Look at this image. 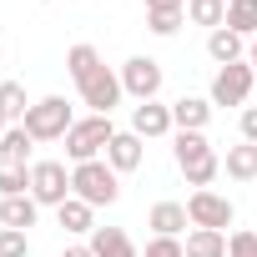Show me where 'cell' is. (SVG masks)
<instances>
[{"instance_id": "1", "label": "cell", "mask_w": 257, "mask_h": 257, "mask_svg": "<svg viewBox=\"0 0 257 257\" xmlns=\"http://www.w3.org/2000/svg\"><path fill=\"white\" fill-rule=\"evenodd\" d=\"M71 197H81L91 207H111L121 197V177L111 172L106 157L101 162H81V167H71Z\"/></svg>"}, {"instance_id": "2", "label": "cell", "mask_w": 257, "mask_h": 257, "mask_svg": "<svg viewBox=\"0 0 257 257\" xmlns=\"http://www.w3.org/2000/svg\"><path fill=\"white\" fill-rule=\"evenodd\" d=\"M26 132H31V142H66V132L76 126V116H71V101L66 96H41L31 111H26Z\"/></svg>"}, {"instance_id": "3", "label": "cell", "mask_w": 257, "mask_h": 257, "mask_svg": "<svg viewBox=\"0 0 257 257\" xmlns=\"http://www.w3.org/2000/svg\"><path fill=\"white\" fill-rule=\"evenodd\" d=\"M111 137H116L111 116H81L71 132H66V157H71L76 167H81V162H101L106 147H111Z\"/></svg>"}, {"instance_id": "4", "label": "cell", "mask_w": 257, "mask_h": 257, "mask_svg": "<svg viewBox=\"0 0 257 257\" xmlns=\"http://www.w3.org/2000/svg\"><path fill=\"white\" fill-rule=\"evenodd\" d=\"M252 86H257V71H252L247 61H232V66H217L207 101H212V106H247Z\"/></svg>"}, {"instance_id": "5", "label": "cell", "mask_w": 257, "mask_h": 257, "mask_svg": "<svg viewBox=\"0 0 257 257\" xmlns=\"http://www.w3.org/2000/svg\"><path fill=\"white\" fill-rule=\"evenodd\" d=\"M116 76H121V91L132 101H157L162 96V81H167L162 76V61H152V56H132Z\"/></svg>"}, {"instance_id": "6", "label": "cell", "mask_w": 257, "mask_h": 257, "mask_svg": "<svg viewBox=\"0 0 257 257\" xmlns=\"http://www.w3.org/2000/svg\"><path fill=\"white\" fill-rule=\"evenodd\" d=\"M31 197L41 207L71 202V172H66V162H31Z\"/></svg>"}, {"instance_id": "7", "label": "cell", "mask_w": 257, "mask_h": 257, "mask_svg": "<svg viewBox=\"0 0 257 257\" xmlns=\"http://www.w3.org/2000/svg\"><path fill=\"white\" fill-rule=\"evenodd\" d=\"M187 217H192V227H212V232H227V227H232V217H237V207H232L222 192L202 187V192H192V197H187Z\"/></svg>"}, {"instance_id": "8", "label": "cell", "mask_w": 257, "mask_h": 257, "mask_svg": "<svg viewBox=\"0 0 257 257\" xmlns=\"http://www.w3.org/2000/svg\"><path fill=\"white\" fill-rule=\"evenodd\" d=\"M76 91H81V101L91 106V116H111V111L121 106V96H126V91H121V76H116V71H106V66H101L96 76H86Z\"/></svg>"}, {"instance_id": "9", "label": "cell", "mask_w": 257, "mask_h": 257, "mask_svg": "<svg viewBox=\"0 0 257 257\" xmlns=\"http://www.w3.org/2000/svg\"><path fill=\"white\" fill-rule=\"evenodd\" d=\"M132 132H137L142 142L172 137V132H177V126H172V106H162V101H137V106H132Z\"/></svg>"}, {"instance_id": "10", "label": "cell", "mask_w": 257, "mask_h": 257, "mask_svg": "<svg viewBox=\"0 0 257 257\" xmlns=\"http://www.w3.org/2000/svg\"><path fill=\"white\" fill-rule=\"evenodd\" d=\"M142 157H147V152H142V137H137V132H116V137H111V147H106V162H111V172H116V177L137 172V167H142Z\"/></svg>"}, {"instance_id": "11", "label": "cell", "mask_w": 257, "mask_h": 257, "mask_svg": "<svg viewBox=\"0 0 257 257\" xmlns=\"http://www.w3.org/2000/svg\"><path fill=\"white\" fill-rule=\"evenodd\" d=\"M212 121V101L207 96H177L172 101V126L177 132H207Z\"/></svg>"}, {"instance_id": "12", "label": "cell", "mask_w": 257, "mask_h": 257, "mask_svg": "<svg viewBox=\"0 0 257 257\" xmlns=\"http://www.w3.org/2000/svg\"><path fill=\"white\" fill-rule=\"evenodd\" d=\"M172 157H177V167H182V172H192V167L212 162L217 152H212L207 132H177V142H172Z\"/></svg>"}, {"instance_id": "13", "label": "cell", "mask_w": 257, "mask_h": 257, "mask_svg": "<svg viewBox=\"0 0 257 257\" xmlns=\"http://www.w3.org/2000/svg\"><path fill=\"white\" fill-rule=\"evenodd\" d=\"M147 227H152L157 237H182V232L192 227L187 202H157V207H152V217H147Z\"/></svg>"}, {"instance_id": "14", "label": "cell", "mask_w": 257, "mask_h": 257, "mask_svg": "<svg viewBox=\"0 0 257 257\" xmlns=\"http://www.w3.org/2000/svg\"><path fill=\"white\" fill-rule=\"evenodd\" d=\"M86 247H91L96 257H142V252H137V242L126 237L121 227H96V232L86 237Z\"/></svg>"}, {"instance_id": "15", "label": "cell", "mask_w": 257, "mask_h": 257, "mask_svg": "<svg viewBox=\"0 0 257 257\" xmlns=\"http://www.w3.org/2000/svg\"><path fill=\"white\" fill-rule=\"evenodd\" d=\"M36 217H41V202L26 192V197H0V227H16V232H26V227H36Z\"/></svg>"}, {"instance_id": "16", "label": "cell", "mask_w": 257, "mask_h": 257, "mask_svg": "<svg viewBox=\"0 0 257 257\" xmlns=\"http://www.w3.org/2000/svg\"><path fill=\"white\" fill-rule=\"evenodd\" d=\"M56 222H61L66 232H76V237H91V232H96V207L81 202V197H71V202L56 207Z\"/></svg>"}, {"instance_id": "17", "label": "cell", "mask_w": 257, "mask_h": 257, "mask_svg": "<svg viewBox=\"0 0 257 257\" xmlns=\"http://www.w3.org/2000/svg\"><path fill=\"white\" fill-rule=\"evenodd\" d=\"M207 56H212L217 66H232V61H247V46H242V36H237V31H227V26H222V31H212V36H207Z\"/></svg>"}, {"instance_id": "18", "label": "cell", "mask_w": 257, "mask_h": 257, "mask_svg": "<svg viewBox=\"0 0 257 257\" xmlns=\"http://www.w3.org/2000/svg\"><path fill=\"white\" fill-rule=\"evenodd\" d=\"M31 132L26 126H11L6 137H0V167H31Z\"/></svg>"}, {"instance_id": "19", "label": "cell", "mask_w": 257, "mask_h": 257, "mask_svg": "<svg viewBox=\"0 0 257 257\" xmlns=\"http://www.w3.org/2000/svg\"><path fill=\"white\" fill-rule=\"evenodd\" d=\"M182 247H187V257H227V232H212V227H192Z\"/></svg>"}, {"instance_id": "20", "label": "cell", "mask_w": 257, "mask_h": 257, "mask_svg": "<svg viewBox=\"0 0 257 257\" xmlns=\"http://www.w3.org/2000/svg\"><path fill=\"white\" fill-rule=\"evenodd\" d=\"M187 21L192 26H207V36L222 31L227 26V0H187Z\"/></svg>"}, {"instance_id": "21", "label": "cell", "mask_w": 257, "mask_h": 257, "mask_svg": "<svg viewBox=\"0 0 257 257\" xmlns=\"http://www.w3.org/2000/svg\"><path fill=\"white\" fill-rule=\"evenodd\" d=\"M31 106H36V101H26V86H21V81H0V116H6L11 126H21Z\"/></svg>"}, {"instance_id": "22", "label": "cell", "mask_w": 257, "mask_h": 257, "mask_svg": "<svg viewBox=\"0 0 257 257\" xmlns=\"http://www.w3.org/2000/svg\"><path fill=\"white\" fill-rule=\"evenodd\" d=\"M101 66H106V61H101V51H96V46H71V51H66V71H71V81H76V86H81L86 76H96Z\"/></svg>"}, {"instance_id": "23", "label": "cell", "mask_w": 257, "mask_h": 257, "mask_svg": "<svg viewBox=\"0 0 257 257\" xmlns=\"http://www.w3.org/2000/svg\"><path fill=\"white\" fill-rule=\"evenodd\" d=\"M222 167H227L232 182H252V177H257V147H252V142L227 147V162H222Z\"/></svg>"}, {"instance_id": "24", "label": "cell", "mask_w": 257, "mask_h": 257, "mask_svg": "<svg viewBox=\"0 0 257 257\" xmlns=\"http://www.w3.org/2000/svg\"><path fill=\"white\" fill-rule=\"evenodd\" d=\"M227 31H237L242 41H257V0H227Z\"/></svg>"}, {"instance_id": "25", "label": "cell", "mask_w": 257, "mask_h": 257, "mask_svg": "<svg viewBox=\"0 0 257 257\" xmlns=\"http://www.w3.org/2000/svg\"><path fill=\"white\" fill-rule=\"evenodd\" d=\"M31 192V167H0V197H26Z\"/></svg>"}, {"instance_id": "26", "label": "cell", "mask_w": 257, "mask_h": 257, "mask_svg": "<svg viewBox=\"0 0 257 257\" xmlns=\"http://www.w3.org/2000/svg\"><path fill=\"white\" fill-rule=\"evenodd\" d=\"M187 21V11H147V31L152 36H177Z\"/></svg>"}, {"instance_id": "27", "label": "cell", "mask_w": 257, "mask_h": 257, "mask_svg": "<svg viewBox=\"0 0 257 257\" xmlns=\"http://www.w3.org/2000/svg\"><path fill=\"white\" fill-rule=\"evenodd\" d=\"M0 257H31V237L16 227H0Z\"/></svg>"}, {"instance_id": "28", "label": "cell", "mask_w": 257, "mask_h": 257, "mask_svg": "<svg viewBox=\"0 0 257 257\" xmlns=\"http://www.w3.org/2000/svg\"><path fill=\"white\" fill-rule=\"evenodd\" d=\"M142 257H187V247H182V237H152Z\"/></svg>"}, {"instance_id": "29", "label": "cell", "mask_w": 257, "mask_h": 257, "mask_svg": "<svg viewBox=\"0 0 257 257\" xmlns=\"http://www.w3.org/2000/svg\"><path fill=\"white\" fill-rule=\"evenodd\" d=\"M227 257H257V232H247V227L232 232L227 237Z\"/></svg>"}, {"instance_id": "30", "label": "cell", "mask_w": 257, "mask_h": 257, "mask_svg": "<svg viewBox=\"0 0 257 257\" xmlns=\"http://www.w3.org/2000/svg\"><path fill=\"white\" fill-rule=\"evenodd\" d=\"M242 142L257 147V106H242Z\"/></svg>"}, {"instance_id": "31", "label": "cell", "mask_w": 257, "mask_h": 257, "mask_svg": "<svg viewBox=\"0 0 257 257\" xmlns=\"http://www.w3.org/2000/svg\"><path fill=\"white\" fill-rule=\"evenodd\" d=\"M147 11H187V0H147Z\"/></svg>"}, {"instance_id": "32", "label": "cell", "mask_w": 257, "mask_h": 257, "mask_svg": "<svg viewBox=\"0 0 257 257\" xmlns=\"http://www.w3.org/2000/svg\"><path fill=\"white\" fill-rule=\"evenodd\" d=\"M61 257H96V252H91V247H66Z\"/></svg>"}, {"instance_id": "33", "label": "cell", "mask_w": 257, "mask_h": 257, "mask_svg": "<svg viewBox=\"0 0 257 257\" xmlns=\"http://www.w3.org/2000/svg\"><path fill=\"white\" fill-rule=\"evenodd\" d=\"M247 66H252V71H257V41H252V46H247Z\"/></svg>"}, {"instance_id": "34", "label": "cell", "mask_w": 257, "mask_h": 257, "mask_svg": "<svg viewBox=\"0 0 257 257\" xmlns=\"http://www.w3.org/2000/svg\"><path fill=\"white\" fill-rule=\"evenodd\" d=\"M6 132H11V121H6V116H0V137H6Z\"/></svg>"}]
</instances>
